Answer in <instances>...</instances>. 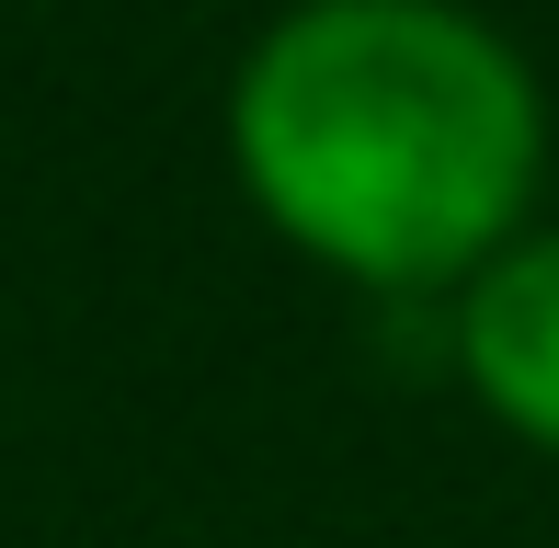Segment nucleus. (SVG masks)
Returning <instances> with one entry per match:
<instances>
[{"mask_svg": "<svg viewBox=\"0 0 559 548\" xmlns=\"http://www.w3.org/2000/svg\"><path fill=\"white\" fill-rule=\"evenodd\" d=\"M456 343H468V378L491 389V412L559 445V240H525L479 274Z\"/></svg>", "mask_w": 559, "mask_h": 548, "instance_id": "obj_2", "label": "nucleus"}, {"mask_svg": "<svg viewBox=\"0 0 559 548\" xmlns=\"http://www.w3.org/2000/svg\"><path fill=\"white\" fill-rule=\"evenodd\" d=\"M240 171L309 252L435 286L514 229L537 92L445 0H309L240 69Z\"/></svg>", "mask_w": 559, "mask_h": 548, "instance_id": "obj_1", "label": "nucleus"}]
</instances>
